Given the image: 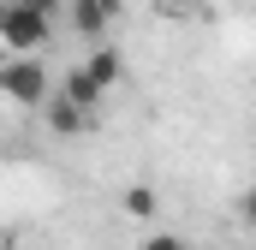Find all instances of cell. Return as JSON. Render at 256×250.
Wrapping results in <instances>:
<instances>
[{
	"instance_id": "obj_1",
	"label": "cell",
	"mask_w": 256,
	"mask_h": 250,
	"mask_svg": "<svg viewBox=\"0 0 256 250\" xmlns=\"http://www.w3.org/2000/svg\"><path fill=\"white\" fill-rule=\"evenodd\" d=\"M48 36H54V12L48 6H36V0L0 6V42H6V54H36Z\"/></svg>"
},
{
	"instance_id": "obj_2",
	"label": "cell",
	"mask_w": 256,
	"mask_h": 250,
	"mask_svg": "<svg viewBox=\"0 0 256 250\" xmlns=\"http://www.w3.org/2000/svg\"><path fill=\"white\" fill-rule=\"evenodd\" d=\"M0 96L18 102V108L48 102V72H42V60H36V54H12V60L0 66Z\"/></svg>"
},
{
	"instance_id": "obj_3",
	"label": "cell",
	"mask_w": 256,
	"mask_h": 250,
	"mask_svg": "<svg viewBox=\"0 0 256 250\" xmlns=\"http://www.w3.org/2000/svg\"><path fill=\"white\" fill-rule=\"evenodd\" d=\"M66 18H72V36H84V42H108V30H114V12L102 0H66Z\"/></svg>"
},
{
	"instance_id": "obj_4",
	"label": "cell",
	"mask_w": 256,
	"mask_h": 250,
	"mask_svg": "<svg viewBox=\"0 0 256 250\" xmlns=\"http://www.w3.org/2000/svg\"><path fill=\"white\" fill-rule=\"evenodd\" d=\"M60 96H66V102H78V108H90V114H96L108 90H102V78H96L90 66H72V72H66V84H60Z\"/></svg>"
},
{
	"instance_id": "obj_5",
	"label": "cell",
	"mask_w": 256,
	"mask_h": 250,
	"mask_svg": "<svg viewBox=\"0 0 256 250\" xmlns=\"http://www.w3.org/2000/svg\"><path fill=\"white\" fill-rule=\"evenodd\" d=\"M48 125H54L60 137H78V131H90V108H78V102L54 96V102H48Z\"/></svg>"
},
{
	"instance_id": "obj_6",
	"label": "cell",
	"mask_w": 256,
	"mask_h": 250,
	"mask_svg": "<svg viewBox=\"0 0 256 250\" xmlns=\"http://www.w3.org/2000/svg\"><path fill=\"white\" fill-rule=\"evenodd\" d=\"M84 66H90V72L102 78V90H114V84L126 78V54H120V48H108V42H96V54H90Z\"/></svg>"
},
{
	"instance_id": "obj_7",
	"label": "cell",
	"mask_w": 256,
	"mask_h": 250,
	"mask_svg": "<svg viewBox=\"0 0 256 250\" xmlns=\"http://www.w3.org/2000/svg\"><path fill=\"white\" fill-rule=\"evenodd\" d=\"M126 208L137 214V220H149V214H155V190H149V185H131L126 190Z\"/></svg>"
},
{
	"instance_id": "obj_8",
	"label": "cell",
	"mask_w": 256,
	"mask_h": 250,
	"mask_svg": "<svg viewBox=\"0 0 256 250\" xmlns=\"http://www.w3.org/2000/svg\"><path fill=\"white\" fill-rule=\"evenodd\" d=\"M143 250H191V244H185L179 232H155V238H149V244H143Z\"/></svg>"
},
{
	"instance_id": "obj_9",
	"label": "cell",
	"mask_w": 256,
	"mask_h": 250,
	"mask_svg": "<svg viewBox=\"0 0 256 250\" xmlns=\"http://www.w3.org/2000/svg\"><path fill=\"white\" fill-rule=\"evenodd\" d=\"M155 6H161V12H196L202 0H155Z\"/></svg>"
},
{
	"instance_id": "obj_10",
	"label": "cell",
	"mask_w": 256,
	"mask_h": 250,
	"mask_svg": "<svg viewBox=\"0 0 256 250\" xmlns=\"http://www.w3.org/2000/svg\"><path fill=\"white\" fill-rule=\"evenodd\" d=\"M244 220H250V226H256V190H250V196H244Z\"/></svg>"
},
{
	"instance_id": "obj_11",
	"label": "cell",
	"mask_w": 256,
	"mask_h": 250,
	"mask_svg": "<svg viewBox=\"0 0 256 250\" xmlns=\"http://www.w3.org/2000/svg\"><path fill=\"white\" fill-rule=\"evenodd\" d=\"M36 6H48V12H66V0H36Z\"/></svg>"
},
{
	"instance_id": "obj_12",
	"label": "cell",
	"mask_w": 256,
	"mask_h": 250,
	"mask_svg": "<svg viewBox=\"0 0 256 250\" xmlns=\"http://www.w3.org/2000/svg\"><path fill=\"white\" fill-rule=\"evenodd\" d=\"M102 6H108V12H114V18H120V6H126V0H102Z\"/></svg>"
}]
</instances>
